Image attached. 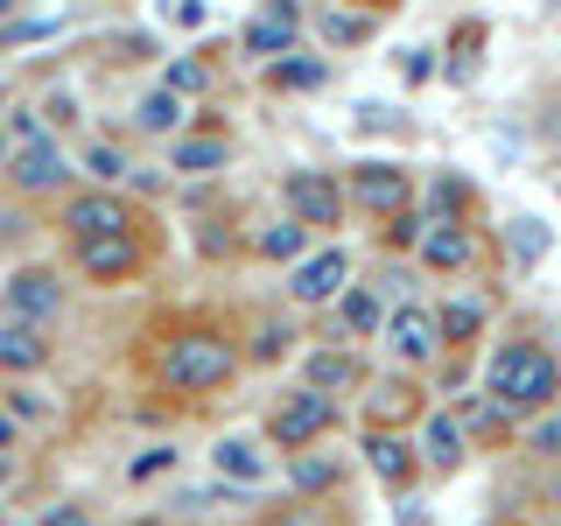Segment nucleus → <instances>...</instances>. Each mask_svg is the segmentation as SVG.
<instances>
[{
  "label": "nucleus",
  "mask_w": 561,
  "mask_h": 526,
  "mask_svg": "<svg viewBox=\"0 0 561 526\" xmlns=\"http://www.w3.org/2000/svg\"><path fill=\"white\" fill-rule=\"evenodd\" d=\"M0 14H8V0H0Z\"/></svg>",
  "instance_id": "58836bf2"
},
{
  "label": "nucleus",
  "mask_w": 561,
  "mask_h": 526,
  "mask_svg": "<svg viewBox=\"0 0 561 526\" xmlns=\"http://www.w3.org/2000/svg\"><path fill=\"white\" fill-rule=\"evenodd\" d=\"M478 323H484V309H478V302H449V309H443V323H435V330H449V344H463V338H470Z\"/></svg>",
  "instance_id": "b1692460"
},
{
  "label": "nucleus",
  "mask_w": 561,
  "mask_h": 526,
  "mask_svg": "<svg viewBox=\"0 0 561 526\" xmlns=\"http://www.w3.org/2000/svg\"><path fill=\"white\" fill-rule=\"evenodd\" d=\"M421 449H428L435 470H456V464H463V435H456V421L435 414V421H428V443H421Z\"/></svg>",
  "instance_id": "a211bd4d"
},
{
  "label": "nucleus",
  "mask_w": 561,
  "mask_h": 526,
  "mask_svg": "<svg viewBox=\"0 0 561 526\" xmlns=\"http://www.w3.org/2000/svg\"><path fill=\"white\" fill-rule=\"evenodd\" d=\"M323 35H330V43H365V35H373V22H358V14H323Z\"/></svg>",
  "instance_id": "bb28decb"
},
{
  "label": "nucleus",
  "mask_w": 561,
  "mask_h": 526,
  "mask_svg": "<svg viewBox=\"0 0 561 526\" xmlns=\"http://www.w3.org/2000/svg\"><path fill=\"white\" fill-rule=\"evenodd\" d=\"M169 14H175V22H190V28H197V22H204V8H197V0H175V8H169Z\"/></svg>",
  "instance_id": "f704fd0d"
},
{
  "label": "nucleus",
  "mask_w": 561,
  "mask_h": 526,
  "mask_svg": "<svg viewBox=\"0 0 561 526\" xmlns=\"http://www.w3.org/2000/svg\"><path fill=\"white\" fill-rule=\"evenodd\" d=\"M35 134H49V127H43L35 113H14V148H22V140H35Z\"/></svg>",
  "instance_id": "473e14b6"
},
{
  "label": "nucleus",
  "mask_w": 561,
  "mask_h": 526,
  "mask_svg": "<svg viewBox=\"0 0 561 526\" xmlns=\"http://www.w3.org/2000/svg\"><path fill=\"white\" fill-rule=\"evenodd\" d=\"M351 197L373 204V210H400V204H408V175H400L393 162H358V175H351Z\"/></svg>",
  "instance_id": "9b49d317"
},
{
  "label": "nucleus",
  "mask_w": 561,
  "mask_h": 526,
  "mask_svg": "<svg viewBox=\"0 0 561 526\" xmlns=\"http://www.w3.org/2000/svg\"><path fill=\"white\" fill-rule=\"evenodd\" d=\"M484 379H491V400H499V408H540V400H554L561 365L540 344H505Z\"/></svg>",
  "instance_id": "f257e3e1"
},
{
  "label": "nucleus",
  "mask_w": 561,
  "mask_h": 526,
  "mask_svg": "<svg viewBox=\"0 0 561 526\" xmlns=\"http://www.w3.org/2000/svg\"><path fill=\"white\" fill-rule=\"evenodd\" d=\"M14 484V464H8V449H0V491H8Z\"/></svg>",
  "instance_id": "e433bc0d"
},
{
  "label": "nucleus",
  "mask_w": 561,
  "mask_h": 526,
  "mask_svg": "<svg viewBox=\"0 0 561 526\" xmlns=\"http://www.w3.org/2000/svg\"><path fill=\"white\" fill-rule=\"evenodd\" d=\"M386 338H393L400 358H435V338H443V330H435L428 309H400L393 323H386Z\"/></svg>",
  "instance_id": "f8f14e48"
},
{
  "label": "nucleus",
  "mask_w": 561,
  "mask_h": 526,
  "mask_svg": "<svg viewBox=\"0 0 561 526\" xmlns=\"http://www.w3.org/2000/svg\"><path fill=\"white\" fill-rule=\"evenodd\" d=\"M421 239V218H393V245H414Z\"/></svg>",
  "instance_id": "72a5a7b5"
},
{
  "label": "nucleus",
  "mask_w": 561,
  "mask_h": 526,
  "mask_svg": "<svg viewBox=\"0 0 561 526\" xmlns=\"http://www.w3.org/2000/svg\"><path fill=\"white\" fill-rule=\"evenodd\" d=\"M280 197L295 204V218H302V225H337V210H344L337 175H323V169H295L288 183H280Z\"/></svg>",
  "instance_id": "423d86ee"
},
{
  "label": "nucleus",
  "mask_w": 561,
  "mask_h": 526,
  "mask_svg": "<svg viewBox=\"0 0 561 526\" xmlns=\"http://www.w3.org/2000/svg\"><path fill=\"white\" fill-rule=\"evenodd\" d=\"M162 470H175V449H148V456H134V478H162Z\"/></svg>",
  "instance_id": "7c9ffc66"
},
{
  "label": "nucleus",
  "mask_w": 561,
  "mask_h": 526,
  "mask_svg": "<svg viewBox=\"0 0 561 526\" xmlns=\"http://www.w3.org/2000/svg\"><path fill=\"white\" fill-rule=\"evenodd\" d=\"M260 253L267 260H302V225H267V232H260Z\"/></svg>",
  "instance_id": "4be33fe9"
},
{
  "label": "nucleus",
  "mask_w": 561,
  "mask_h": 526,
  "mask_svg": "<svg viewBox=\"0 0 561 526\" xmlns=\"http://www.w3.org/2000/svg\"><path fill=\"white\" fill-rule=\"evenodd\" d=\"M204 78H210V70H204L197 57H183V64H169V78H162V84H169L175 99H183V92H204Z\"/></svg>",
  "instance_id": "a878e982"
},
{
  "label": "nucleus",
  "mask_w": 561,
  "mask_h": 526,
  "mask_svg": "<svg viewBox=\"0 0 561 526\" xmlns=\"http://www.w3.org/2000/svg\"><path fill=\"white\" fill-rule=\"evenodd\" d=\"M64 225H70L78 239H99V232H127V204H119L113 190H92V197H70Z\"/></svg>",
  "instance_id": "9d476101"
},
{
  "label": "nucleus",
  "mask_w": 561,
  "mask_h": 526,
  "mask_svg": "<svg viewBox=\"0 0 561 526\" xmlns=\"http://www.w3.org/2000/svg\"><path fill=\"white\" fill-rule=\"evenodd\" d=\"M84 169H92V175H99V183H105V190H113V183H119V175H127V155H119V148H113V140H99V148H92V155H84Z\"/></svg>",
  "instance_id": "5701e85b"
},
{
  "label": "nucleus",
  "mask_w": 561,
  "mask_h": 526,
  "mask_svg": "<svg viewBox=\"0 0 561 526\" xmlns=\"http://www.w3.org/2000/svg\"><path fill=\"white\" fill-rule=\"evenodd\" d=\"M288 43H295V14H288V8H280V14H267V22H253V28H245V49H260V57H274V49H280V57H288Z\"/></svg>",
  "instance_id": "f3484780"
},
{
  "label": "nucleus",
  "mask_w": 561,
  "mask_h": 526,
  "mask_svg": "<svg viewBox=\"0 0 561 526\" xmlns=\"http://www.w3.org/2000/svg\"><path fill=\"white\" fill-rule=\"evenodd\" d=\"M0 309L8 316H22V323H43V316H57L64 309V281L57 274H43V267H22L0 288Z\"/></svg>",
  "instance_id": "20e7f679"
},
{
  "label": "nucleus",
  "mask_w": 561,
  "mask_h": 526,
  "mask_svg": "<svg viewBox=\"0 0 561 526\" xmlns=\"http://www.w3.org/2000/svg\"><path fill=\"white\" fill-rule=\"evenodd\" d=\"M421 260H428L435 274L463 267V260H470V232H463V225H435V232H421Z\"/></svg>",
  "instance_id": "4468645a"
},
{
  "label": "nucleus",
  "mask_w": 561,
  "mask_h": 526,
  "mask_svg": "<svg viewBox=\"0 0 561 526\" xmlns=\"http://www.w3.org/2000/svg\"><path fill=\"white\" fill-rule=\"evenodd\" d=\"M35 365H49V338L22 316H0V373H35Z\"/></svg>",
  "instance_id": "1a4fd4ad"
},
{
  "label": "nucleus",
  "mask_w": 561,
  "mask_h": 526,
  "mask_svg": "<svg viewBox=\"0 0 561 526\" xmlns=\"http://www.w3.org/2000/svg\"><path fill=\"white\" fill-rule=\"evenodd\" d=\"M210 464H218V478H232V484H267V456H260V443H218Z\"/></svg>",
  "instance_id": "ddd939ff"
},
{
  "label": "nucleus",
  "mask_w": 561,
  "mask_h": 526,
  "mask_svg": "<svg viewBox=\"0 0 561 526\" xmlns=\"http://www.w3.org/2000/svg\"><path fill=\"white\" fill-rule=\"evenodd\" d=\"M351 379H358V365H351L344 351H316V358H309V386H316V393H323V386H351Z\"/></svg>",
  "instance_id": "412c9836"
},
{
  "label": "nucleus",
  "mask_w": 561,
  "mask_h": 526,
  "mask_svg": "<svg viewBox=\"0 0 561 526\" xmlns=\"http://www.w3.org/2000/svg\"><path fill=\"white\" fill-rule=\"evenodd\" d=\"M78 267L92 281H127L140 267V245L134 232H99V239H78Z\"/></svg>",
  "instance_id": "0eeeda50"
},
{
  "label": "nucleus",
  "mask_w": 561,
  "mask_h": 526,
  "mask_svg": "<svg viewBox=\"0 0 561 526\" xmlns=\"http://www.w3.org/2000/svg\"><path fill=\"white\" fill-rule=\"evenodd\" d=\"M540 456H561V414H548V421H534V435H526Z\"/></svg>",
  "instance_id": "cd10ccee"
},
{
  "label": "nucleus",
  "mask_w": 561,
  "mask_h": 526,
  "mask_svg": "<svg viewBox=\"0 0 561 526\" xmlns=\"http://www.w3.org/2000/svg\"><path fill=\"white\" fill-rule=\"evenodd\" d=\"M134 119H140V127H148V134H169L175 119H183V99H175L169 84H154V92L140 99V113H134Z\"/></svg>",
  "instance_id": "aec40b11"
},
{
  "label": "nucleus",
  "mask_w": 561,
  "mask_h": 526,
  "mask_svg": "<svg viewBox=\"0 0 561 526\" xmlns=\"http://www.w3.org/2000/svg\"><path fill=\"white\" fill-rule=\"evenodd\" d=\"M0 162H8V134H0Z\"/></svg>",
  "instance_id": "4c0bfd02"
},
{
  "label": "nucleus",
  "mask_w": 561,
  "mask_h": 526,
  "mask_svg": "<svg viewBox=\"0 0 561 526\" xmlns=\"http://www.w3.org/2000/svg\"><path fill=\"white\" fill-rule=\"evenodd\" d=\"M43 526H92V519H84L78 505H49V513H43Z\"/></svg>",
  "instance_id": "2f4dec72"
},
{
  "label": "nucleus",
  "mask_w": 561,
  "mask_h": 526,
  "mask_svg": "<svg viewBox=\"0 0 561 526\" xmlns=\"http://www.w3.org/2000/svg\"><path fill=\"white\" fill-rule=\"evenodd\" d=\"M225 373H232V344L210 338V330H190L162 351V379L175 393H210V386H225Z\"/></svg>",
  "instance_id": "f03ea898"
},
{
  "label": "nucleus",
  "mask_w": 561,
  "mask_h": 526,
  "mask_svg": "<svg viewBox=\"0 0 561 526\" xmlns=\"http://www.w3.org/2000/svg\"><path fill=\"white\" fill-rule=\"evenodd\" d=\"M169 162L190 169V175H210V169H225V140H175Z\"/></svg>",
  "instance_id": "6ab92c4d"
},
{
  "label": "nucleus",
  "mask_w": 561,
  "mask_h": 526,
  "mask_svg": "<svg viewBox=\"0 0 561 526\" xmlns=\"http://www.w3.org/2000/svg\"><path fill=\"white\" fill-rule=\"evenodd\" d=\"M0 169H8V175H14L22 190H57L64 175H70L64 148H57V134H35V140H22V148H14V155H8Z\"/></svg>",
  "instance_id": "39448f33"
},
{
  "label": "nucleus",
  "mask_w": 561,
  "mask_h": 526,
  "mask_svg": "<svg viewBox=\"0 0 561 526\" xmlns=\"http://www.w3.org/2000/svg\"><path fill=\"white\" fill-rule=\"evenodd\" d=\"M330 302H337V316H344L351 338H373V330H379V302H373L365 288H351V281H344V288L330 295Z\"/></svg>",
  "instance_id": "dca6fc26"
},
{
  "label": "nucleus",
  "mask_w": 561,
  "mask_h": 526,
  "mask_svg": "<svg viewBox=\"0 0 561 526\" xmlns=\"http://www.w3.org/2000/svg\"><path fill=\"white\" fill-rule=\"evenodd\" d=\"M513 245H519L526 260H540V245H548V232H540L534 218H519V225H513Z\"/></svg>",
  "instance_id": "c756f323"
},
{
  "label": "nucleus",
  "mask_w": 561,
  "mask_h": 526,
  "mask_svg": "<svg viewBox=\"0 0 561 526\" xmlns=\"http://www.w3.org/2000/svg\"><path fill=\"white\" fill-rule=\"evenodd\" d=\"M548 526H561V519H548Z\"/></svg>",
  "instance_id": "a19ab883"
},
{
  "label": "nucleus",
  "mask_w": 561,
  "mask_h": 526,
  "mask_svg": "<svg viewBox=\"0 0 561 526\" xmlns=\"http://www.w3.org/2000/svg\"><path fill=\"white\" fill-rule=\"evenodd\" d=\"M274 84H323V64H274Z\"/></svg>",
  "instance_id": "c85d7f7f"
},
{
  "label": "nucleus",
  "mask_w": 561,
  "mask_h": 526,
  "mask_svg": "<svg viewBox=\"0 0 561 526\" xmlns=\"http://www.w3.org/2000/svg\"><path fill=\"white\" fill-rule=\"evenodd\" d=\"M140 526H154V519H140Z\"/></svg>",
  "instance_id": "ea45409f"
},
{
  "label": "nucleus",
  "mask_w": 561,
  "mask_h": 526,
  "mask_svg": "<svg viewBox=\"0 0 561 526\" xmlns=\"http://www.w3.org/2000/svg\"><path fill=\"white\" fill-rule=\"evenodd\" d=\"M295 484H302V491H330V484H337V464H330V456H302V464H295Z\"/></svg>",
  "instance_id": "393cba45"
},
{
  "label": "nucleus",
  "mask_w": 561,
  "mask_h": 526,
  "mask_svg": "<svg viewBox=\"0 0 561 526\" xmlns=\"http://www.w3.org/2000/svg\"><path fill=\"white\" fill-rule=\"evenodd\" d=\"M337 421V400L330 393H316V386H302V393H280V408L267 414V435L280 449H302V443H316V435Z\"/></svg>",
  "instance_id": "7ed1b4c3"
},
{
  "label": "nucleus",
  "mask_w": 561,
  "mask_h": 526,
  "mask_svg": "<svg viewBox=\"0 0 561 526\" xmlns=\"http://www.w3.org/2000/svg\"><path fill=\"white\" fill-rule=\"evenodd\" d=\"M0 449H14V414H0Z\"/></svg>",
  "instance_id": "c9c22d12"
},
{
  "label": "nucleus",
  "mask_w": 561,
  "mask_h": 526,
  "mask_svg": "<svg viewBox=\"0 0 561 526\" xmlns=\"http://www.w3.org/2000/svg\"><path fill=\"white\" fill-rule=\"evenodd\" d=\"M344 281H351V260L337 253V245H330V253H316V260H302V267H295L288 295H295V302H330Z\"/></svg>",
  "instance_id": "6e6552de"
},
{
  "label": "nucleus",
  "mask_w": 561,
  "mask_h": 526,
  "mask_svg": "<svg viewBox=\"0 0 561 526\" xmlns=\"http://www.w3.org/2000/svg\"><path fill=\"white\" fill-rule=\"evenodd\" d=\"M365 456H373V470L386 484H408L414 478V449L400 443V435H373V443H365Z\"/></svg>",
  "instance_id": "2eb2a0df"
}]
</instances>
